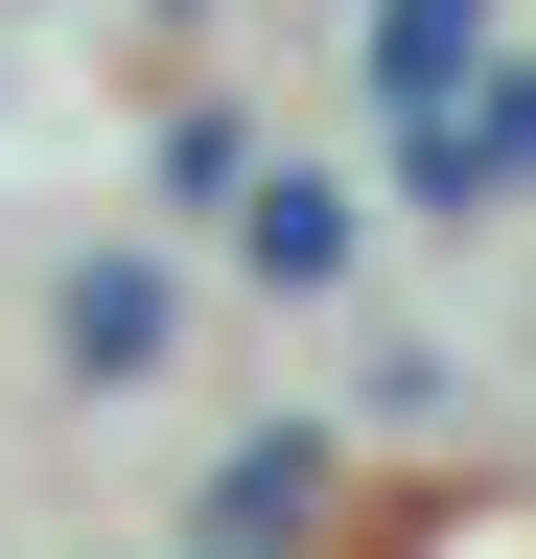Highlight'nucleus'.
<instances>
[{
  "instance_id": "1",
  "label": "nucleus",
  "mask_w": 536,
  "mask_h": 559,
  "mask_svg": "<svg viewBox=\"0 0 536 559\" xmlns=\"http://www.w3.org/2000/svg\"><path fill=\"white\" fill-rule=\"evenodd\" d=\"M466 24H490V0H396V24H373V70H396V117H443V70H466Z\"/></svg>"
},
{
  "instance_id": "2",
  "label": "nucleus",
  "mask_w": 536,
  "mask_h": 559,
  "mask_svg": "<svg viewBox=\"0 0 536 559\" xmlns=\"http://www.w3.org/2000/svg\"><path fill=\"white\" fill-rule=\"evenodd\" d=\"M141 349H164V280H141V257L71 280V373H141Z\"/></svg>"
}]
</instances>
